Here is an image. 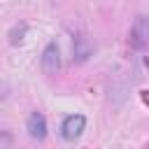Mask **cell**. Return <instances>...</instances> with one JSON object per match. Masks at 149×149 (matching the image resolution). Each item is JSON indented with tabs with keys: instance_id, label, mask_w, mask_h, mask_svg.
I'll use <instances>...</instances> for the list:
<instances>
[{
	"instance_id": "8992f818",
	"label": "cell",
	"mask_w": 149,
	"mask_h": 149,
	"mask_svg": "<svg viewBox=\"0 0 149 149\" xmlns=\"http://www.w3.org/2000/svg\"><path fill=\"white\" fill-rule=\"evenodd\" d=\"M23 33H26V23H21V26H16L14 30H12V37H9V42L12 44H16L21 37H23Z\"/></svg>"
},
{
	"instance_id": "277c9868",
	"label": "cell",
	"mask_w": 149,
	"mask_h": 149,
	"mask_svg": "<svg viewBox=\"0 0 149 149\" xmlns=\"http://www.w3.org/2000/svg\"><path fill=\"white\" fill-rule=\"evenodd\" d=\"M93 42L84 35V33H77L74 40H72V61L74 63H86L91 56H93Z\"/></svg>"
},
{
	"instance_id": "3957f363",
	"label": "cell",
	"mask_w": 149,
	"mask_h": 149,
	"mask_svg": "<svg viewBox=\"0 0 149 149\" xmlns=\"http://www.w3.org/2000/svg\"><path fill=\"white\" fill-rule=\"evenodd\" d=\"M40 65L44 70V74H56L61 70V49L56 42H49L42 51V58H40Z\"/></svg>"
},
{
	"instance_id": "6da1fadb",
	"label": "cell",
	"mask_w": 149,
	"mask_h": 149,
	"mask_svg": "<svg viewBox=\"0 0 149 149\" xmlns=\"http://www.w3.org/2000/svg\"><path fill=\"white\" fill-rule=\"evenodd\" d=\"M84 128H86V116L84 114H68L61 123V137L68 140V142H74V140L81 137Z\"/></svg>"
},
{
	"instance_id": "7a4b0ae2",
	"label": "cell",
	"mask_w": 149,
	"mask_h": 149,
	"mask_svg": "<svg viewBox=\"0 0 149 149\" xmlns=\"http://www.w3.org/2000/svg\"><path fill=\"white\" fill-rule=\"evenodd\" d=\"M128 42H130V47H133V49H137V51L147 47V42H149V19H147V16H142V14H140V16L133 21Z\"/></svg>"
},
{
	"instance_id": "5b68a950",
	"label": "cell",
	"mask_w": 149,
	"mask_h": 149,
	"mask_svg": "<svg viewBox=\"0 0 149 149\" xmlns=\"http://www.w3.org/2000/svg\"><path fill=\"white\" fill-rule=\"evenodd\" d=\"M26 130H28V135L33 140L42 142L47 137V119H44V114L42 112H33L28 116V121H26Z\"/></svg>"
}]
</instances>
